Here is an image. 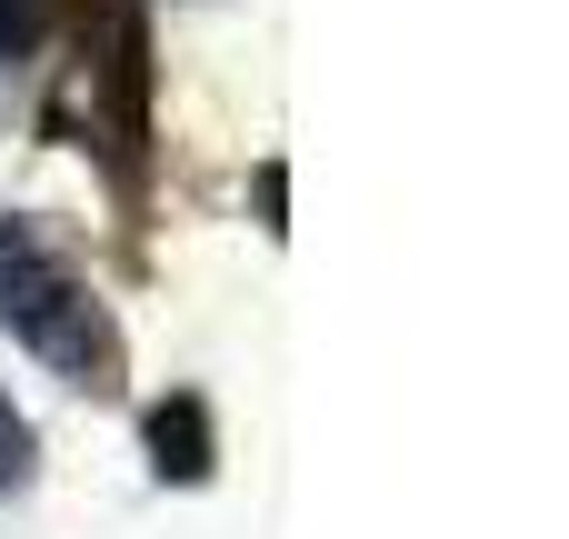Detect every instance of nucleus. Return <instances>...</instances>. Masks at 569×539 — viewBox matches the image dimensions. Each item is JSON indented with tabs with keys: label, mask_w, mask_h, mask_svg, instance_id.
Instances as JSON below:
<instances>
[{
	"label": "nucleus",
	"mask_w": 569,
	"mask_h": 539,
	"mask_svg": "<svg viewBox=\"0 0 569 539\" xmlns=\"http://www.w3.org/2000/svg\"><path fill=\"white\" fill-rule=\"evenodd\" d=\"M0 320H10V340H30L60 380L120 390V330H110V310L70 280V260H60L30 220H0Z\"/></svg>",
	"instance_id": "obj_1"
},
{
	"label": "nucleus",
	"mask_w": 569,
	"mask_h": 539,
	"mask_svg": "<svg viewBox=\"0 0 569 539\" xmlns=\"http://www.w3.org/2000/svg\"><path fill=\"white\" fill-rule=\"evenodd\" d=\"M50 30V0H0V60H30Z\"/></svg>",
	"instance_id": "obj_3"
},
{
	"label": "nucleus",
	"mask_w": 569,
	"mask_h": 539,
	"mask_svg": "<svg viewBox=\"0 0 569 539\" xmlns=\"http://www.w3.org/2000/svg\"><path fill=\"white\" fill-rule=\"evenodd\" d=\"M150 460H160V480H210V410L190 390L150 410Z\"/></svg>",
	"instance_id": "obj_2"
},
{
	"label": "nucleus",
	"mask_w": 569,
	"mask_h": 539,
	"mask_svg": "<svg viewBox=\"0 0 569 539\" xmlns=\"http://www.w3.org/2000/svg\"><path fill=\"white\" fill-rule=\"evenodd\" d=\"M20 480H30V420H20V410L0 400V500H10Z\"/></svg>",
	"instance_id": "obj_4"
}]
</instances>
